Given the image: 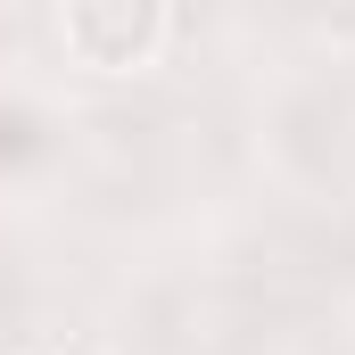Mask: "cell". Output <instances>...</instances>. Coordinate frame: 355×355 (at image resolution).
<instances>
[{"mask_svg": "<svg viewBox=\"0 0 355 355\" xmlns=\"http://www.w3.org/2000/svg\"><path fill=\"white\" fill-rule=\"evenodd\" d=\"M166 33H174V17L157 0H75L58 17V42L83 58L91 75H141L166 50Z\"/></svg>", "mask_w": 355, "mask_h": 355, "instance_id": "6da1fadb", "label": "cell"}]
</instances>
